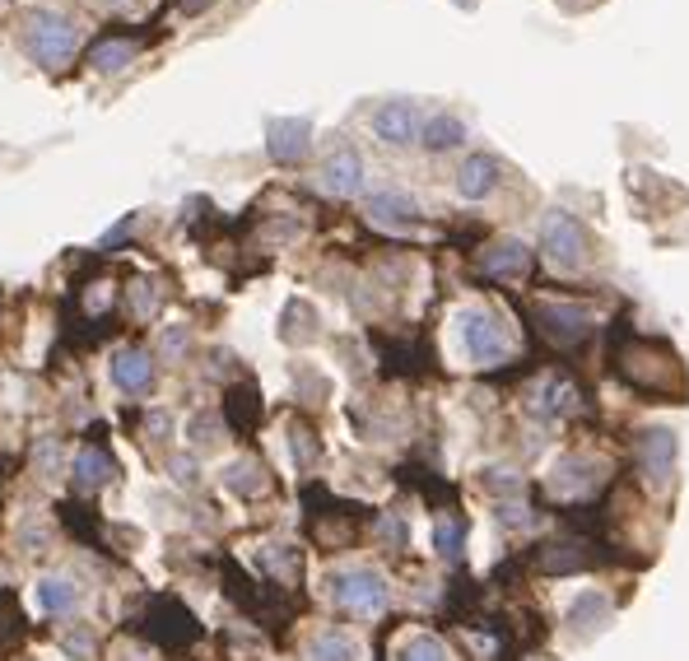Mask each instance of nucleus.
Listing matches in <instances>:
<instances>
[{"label":"nucleus","mask_w":689,"mask_h":661,"mask_svg":"<svg viewBox=\"0 0 689 661\" xmlns=\"http://www.w3.org/2000/svg\"><path fill=\"white\" fill-rule=\"evenodd\" d=\"M75 42H80V28L70 24V19H61V14H33L28 19V47H33V56H38L42 66L61 70L75 56Z\"/></svg>","instance_id":"f257e3e1"},{"label":"nucleus","mask_w":689,"mask_h":661,"mask_svg":"<svg viewBox=\"0 0 689 661\" xmlns=\"http://www.w3.org/2000/svg\"><path fill=\"white\" fill-rule=\"evenodd\" d=\"M331 596H336V606L354 610V615H378L387 606V582L373 568H345L331 582Z\"/></svg>","instance_id":"f03ea898"},{"label":"nucleus","mask_w":689,"mask_h":661,"mask_svg":"<svg viewBox=\"0 0 689 661\" xmlns=\"http://www.w3.org/2000/svg\"><path fill=\"white\" fill-rule=\"evenodd\" d=\"M461 340H466V354H471L475 364H499L503 354H508V336H503V326L485 308L461 312Z\"/></svg>","instance_id":"7ed1b4c3"},{"label":"nucleus","mask_w":689,"mask_h":661,"mask_svg":"<svg viewBox=\"0 0 689 661\" xmlns=\"http://www.w3.org/2000/svg\"><path fill=\"white\" fill-rule=\"evenodd\" d=\"M541 247H545V257L559 261V266H578L582 257H587V233L578 229V219H568V215H545L541 224Z\"/></svg>","instance_id":"20e7f679"},{"label":"nucleus","mask_w":689,"mask_h":661,"mask_svg":"<svg viewBox=\"0 0 689 661\" xmlns=\"http://www.w3.org/2000/svg\"><path fill=\"white\" fill-rule=\"evenodd\" d=\"M536 322H541V331L554 345H578V340H587V331H592V312L573 308V303H545V308L536 312Z\"/></svg>","instance_id":"39448f33"},{"label":"nucleus","mask_w":689,"mask_h":661,"mask_svg":"<svg viewBox=\"0 0 689 661\" xmlns=\"http://www.w3.org/2000/svg\"><path fill=\"white\" fill-rule=\"evenodd\" d=\"M112 382L122 392H149L154 387V359L145 350H126L112 359Z\"/></svg>","instance_id":"423d86ee"},{"label":"nucleus","mask_w":689,"mask_h":661,"mask_svg":"<svg viewBox=\"0 0 689 661\" xmlns=\"http://www.w3.org/2000/svg\"><path fill=\"white\" fill-rule=\"evenodd\" d=\"M373 131H378L387 145H410V140H415V108H410V103H387V108L373 117Z\"/></svg>","instance_id":"0eeeda50"},{"label":"nucleus","mask_w":689,"mask_h":661,"mask_svg":"<svg viewBox=\"0 0 689 661\" xmlns=\"http://www.w3.org/2000/svg\"><path fill=\"white\" fill-rule=\"evenodd\" d=\"M494 182H499V163L485 159V154L466 159V168L457 173V191L466 196V201H480V196H489V191H494Z\"/></svg>","instance_id":"6e6552de"},{"label":"nucleus","mask_w":689,"mask_h":661,"mask_svg":"<svg viewBox=\"0 0 689 661\" xmlns=\"http://www.w3.org/2000/svg\"><path fill=\"white\" fill-rule=\"evenodd\" d=\"M308 135H312L308 122H271V154L280 163H298L308 154Z\"/></svg>","instance_id":"1a4fd4ad"},{"label":"nucleus","mask_w":689,"mask_h":661,"mask_svg":"<svg viewBox=\"0 0 689 661\" xmlns=\"http://www.w3.org/2000/svg\"><path fill=\"white\" fill-rule=\"evenodd\" d=\"M364 187V163L354 149H340L336 159L326 163V191H336V196H354V191Z\"/></svg>","instance_id":"9d476101"},{"label":"nucleus","mask_w":689,"mask_h":661,"mask_svg":"<svg viewBox=\"0 0 689 661\" xmlns=\"http://www.w3.org/2000/svg\"><path fill=\"white\" fill-rule=\"evenodd\" d=\"M368 215L378 219V224H410L419 210H415L410 196H401V191H378V196L368 201Z\"/></svg>","instance_id":"9b49d317"},{"label":"nucleus","mask_w":689,"mask_h":661,"mask_svg":"<svg viewBox=\"0 0 689 661\" xmlns=\"http://www.w3.org/2000/svg\"><path fill=\"white\" fill-rule=\"evenodd\" d=\"M485 275H527L531 266V252L522 243H499L494 252H485Z\"/></svg>","instance_id":"f8f14e48"},{"label":"nucleus","mask_w":689,"mask_h":661,"mask_svg":"<svg viewBox=\"0 0 689 661\" xmlns=\"http://www.w3.org/2000/svg\"><path fill=\"white\" fill-rule=\"evenodd\" d=\"M112 471H117V466H112V457L103 447H84L80 457H75V485L80 489H98Z\"/></svg>","instance_id":"ddd939ff"},{"label":"nucleus","mask_w":689,"mask_h":661,"mask_svg":"<svg viewBox=\"0 0 689 661\" xmlns=\"http://www.w3.org/2000/svg\"><path fill=\"white\" fill-rule=\"evenodd\" d=\"M136 52H140L136 38H103L94 52H89V66H94V70H122Z\"/></svg>","instance_id":"4468645a"},{"label":"nucleus","mask_w":689,"mask_h":661,"mask_svg":"<svg viewBox=\"0 0 689 661\" xmlns=\"http://www.w3.org/2000/svg\"><path fill=\"white\" fill-rule=\"evenodd\" d=\"M224 415H229V424L238 433H252V424H257L261 415V401L252 387H238V392H229V401H224Z\"/></svg>","instance_id":"2eb2a0df"},{"label":"nucleus","mask_w":689,"mask_h":661,"mask_svg":"<svg viewBox=\"0 0 689 661\" xmlns=\"http://www.w3.org/2000/svg\"><path fill=\"white\" fill-rule=\"evenodd\" d=\"M671 461H676V438H671V433H648V438H643V466H648L652 475H666L671 471Z\"/></svg>","instance_id":"dca6fc26"},{"label":"nucleus","mask_w":689,"mask_h":661,"mask_svg":"<svg viewBox=\"0 0 689 661\" xmlns=\"http://www.w3.org/2000/svg\"><path fill=\"white\" fill-rule=\"evenodd\" d=\"M75 601H80V587H75V582H66V578H42L38 582V606L42 610H70L75 606Z\"/></svg>","instance_id":"f3484780"},{"label":"nucleus","mask_w":689,"mask_h":661,"mask_svg":"<svg viewBox=\"0 0 689 661\" xmlns=\"http://www.w3.org/2000/svg\"><path fill=\"white\" fill-rule=\"evenodd\" d=\"M587 489H592V466H587V461H564V466L554 471V494L573 499V494H587Z\"/></svg>","instance_id":"a211bd4d"},{"label":"nucleus","mask_w":689,"mask_h":661,"mask_svg":"<svg viewBox=\"0 0 689 661\" xmlns=\"http://www.w3.org/2000/svg\"><path fill=\"white\" fill-rule=\"evenodd\" d=\"M461 140H466V126L457 117H429V126H424V145L429 149H452Z\"/></svg>","instance_id":"6ab92c4d"},{"label":"nucleus","mask_w":689,"mask_h":661,"mask_svg":"<svg viewBox=\"0 0 689 661\" xmlns=\"http://www.w3.org/2000/svg\"><path fill=\"white\" fill-rule=\"evenodd\" d=\"M359 648H354V638L336 634V629H326L317 643H312V661H354Z\"/></svg>","instance_id":"aec40b11"},{"label":"nucleus","mask_w":689,"mask_h":661,"mask_svg":"<svg viewBox=\"0 0 689 661\" xmlns=\"http://www.w3.org/2000/svg\"><path fill=\"white\" fill-rule=\"evenodd\" d=\"M257 475H266L257 466V461H233L229 466V489H238V494H257L266 480H257Z\"/></svg>","instance_id":"412c9836"},{"label":"nucleus","mask_w":689,"mask_h":661,"mask_svg":"<svg viewBox=\"0 0 689 661\" xmlns=\"http://www.w3.org/2000/svg\"><path fill=\"white\" fill-rule=\"evenodd\" d=\"M396 661H447V652H443V643H438V638L419 634V638H410L406 648H401V657H396Z\"/></svg>","instance_id":"4be33fe9"},{"label":"nucleus","mask_w":689,"mask_h":661,"mask_svg":"<svg viewBox=\"0 0 689 661\" xmlns=\"http://www.w3.org/2000/svg\"><path fill=\"white\" fill-rule=\"evenodd\" d=\"M606 596H582L578 606H573V624H582V629H601V620H606Z\"/></svg>","instance_id":"5701e85b"},{"label":"nucleus","mask_w":689,"mask_h":661,"mask_svg":"<svg viewBox=\"0 0 689 661\" xmlns=\"http://www.w3.org/2000/svg\"><path fill=\"white\" fill-rule=\"evenodd\" d=\"M438 550H443V559H457L461 554V522L457 517H443V522H438Z\"/></svg>","instance_id":"b1692460"},{"label":"nucleus","mask_w":689,"mask_h":661,"mask_svg":"<svg viewBox=\"0 0 689 661\" xmlns=\"http://www.w3.org/2000/svg\"><path fill=\"white\" fill-rule=\"evenodd\" d=\"M289 438H294V443H289V452H294L298 466H312V461H317V443H312V433L308 429H294Z\"/></svg>","instance_id":"393cba45"}]
</instances>
